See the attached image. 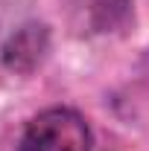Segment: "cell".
<instances>
[{
  "label": "cell",
  "instance_id": "6da1fadb",
  "mask_svg": "<svg viewBox=\"0 0 149 151\" xmlns=\"http://www.w3.org/2000/svg\"><path fill=\"white\" fill-rule=\"evenodd\" d=\"M93 137L85 116L73 108H47L20 134L18 151H91Z\"/></svg>",
  "mask_w": 149,
  "mask_h": 151
}]
</instances>
